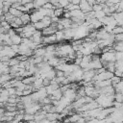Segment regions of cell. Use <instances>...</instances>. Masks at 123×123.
Returning <instances> with one entry per match:
<instances>
[{"mask_svg":"<svg viewBox=\"0 0 123 123\" xmlns=\"http://www.w3.org/2000/svg\"><path fill=\"white\" fill-rule=\"evenodd\" d=\"M100 60L101 61H105L107 62H114L115 58H114V51H107V52H103L100 54Z\"/></svg>","mask_w":123,"mask_h":123,"instance_id":"obj_1","label":"cell"},{"mask_svg":"<svg viewBox=\"0 0 123 123\" xmlns=\"http://www.w3.org/2000/svg\"><path fill=\"white\" fill-rule=\"evenodd\" d=\"M43 16H44V15H42L37 10H36V11H34L33 12L30 13V20H31L32 23H34V22H37V21L41 20Z\"/></svg>","mask_w":123,"mask_h":123,"instance_id":"obj_2","label":"cell"},{"mask_svg":"<svg viewBox=\"0 0 123 123\" xmlns=\"http://www.w3.org/2000/svg\"><path fill=\"white\" fill-rule=\"evenodd\" d=\"M79 8L80 10L83 12H90L92 11L91 9V6H89V4L87 3L86 0H80V3H79Z\"/></svg>","mask_w":123,"mask_h":123,"instance_id":"obj_3","label":"cell"},{"mask_svg":"<svg viewBox=\"0 0 123 123\" xmlns=\"http://www.w3.org/2000/svg\"><path fill=\"white\" fill-rule=\"evenodd\" d=\"M70 15L73 16V17H77L79 19H85V12H83L80 9H77V10H73L70 12Z\"/></svg>","mask_w":123,"mask_h":123,"instance_id":"obj_4","label":"cell"},{"mask_svg":"<svg viewBox=\"0 0 123 123\" xmlns=\"http://www.w3.org/2000/svg\"><path fill=\"white\" fill-rule=\"evenodd\" d=\"M55 36H56L57 42H64L65 39H64V34L62 30H57L55 33Z\"/></svg>","mask_w":123,"mask_h":123,"instance_id":"obj_5","label":"cell"},{"mask_svg":"<svg viewBox=\"0 0 123 123\" xmlns=\"http://www.w3.org/2000/svg\"><path fill=\"white\" fill-rule=\"evenodd\" d=\"M111 47L114 51H123V41H113Z\"/></svg>","mask_w":123,"mask_h":123,"instance_id":"obj_6","label":"cell"},{"mask_svg":"<svg viewBox=\"0 0 123 123\" xmlns=\"http://www.w3.org/2000/svg\"><path fill=\"white\" fill-rule=\"evenodd\" d=\"M9 12L10 13H12L13 16H15V17H20L21 15H22V12L21 11H19V10H17L16 8H12V7H10V9H9Z\"/></svg>","mask_w":123,"mask_h":123,"instance_id":"obj_7","label":"cell"},{"mask_svg":"<svg viewBox=\"0 0 123 123\" xmlns=\"http://www.w3.org/2000/svg\"><path fill=\"white\" fill-rule=\"evenodd\" d=\"M20 19H21L23 25H26V24L30 23L31 22V20H30V13L29 12H23L22 15L20 16Z\"/></svg>","mask_w":123,"mask_h":123,"instance_id":"obj_8","label":"cell"},{"mask_svg":"<svg viewBox=\"0 0 123 123\" xmlns=\"http://www.w3.org/2000/svg\"><path fill=\"white\" fill-rule=\"evenodd\" d=\"M11 37V40L12 42V44H20L21 43V37L18 35V34H14L12 36L10 37Z\"/></svg>","mask_w":123,"mask_h":123,"instance_id":"obj_9","label":"cell"},{"mask_svg":"<svg viewBox=\"0 0 123 123\" xmlns=\"http://www.w3.org/2000/svg\"><path fill=\"white\" fill-rule=\"evenodd\" d=\"M50 66H52V67H55L58 63H59V58L58 57H56V56H54V57H52V58H50L47 62H46Z\"/></svg>","mask_w":123,"mask_h":123,"instance_id":"obj_10","label":"cell"},{"mask_svg":"<svg viewBox=\"0 0 123 123\" xmlns=\"http://www.w3.org/2000/svg\"><path fill=\"white\" fill-rule=\"evenodd\" d=\"M35 79H36V76H35V75H31V76L24 77L21 81H22V83L25 84V85H30V84H32V83L35 81Z\"/></svg>","mask_w":123,"mask_h":123,"instance_id":"obj_11","label":"cell"},{"mask_svg":"<svg viewBox=\"0 0 123 123\" xmlns=\"http://www.w3.org/2000/svg\"><path fill=\"white\" fill-rule=\"evenodd\" d=\"M114 88V92H123V82L122 80L120 82H118L117 84H115L114 86H112Z\"/></svg>","mask_w":123,"mask_h":123,"instance_id":"obj_12","label":"cell"},{"mask_svg":"<svg viewBox=\"0 0 123 123\" xmlns=\"http://www.w3.org/2000/svg\"><path fill=\"white\" fill-rule=\"evenodd\" d=\"M33 25H34V27H35V29H36V30H39V31H41L43 28H45V27H46V26H45V24H44L41 20L37 21V22H34V23H33Z\"/></svg>","mask_w":123,"mask_h":123,"instance_id":"obj_13","label":"cell"},{"mask_svg":"<svg viewBox=\"0 0 123 123\" xmlns=\"http://www.w3.org/2000/svg\"><path fill=\"white\" fill-rule=\"evenodd\" d=\"M63 13V8H55L54 9V16H57L59 18H61L62 16Z\"/></svg>","mask_w":123,"mask_h":123,"instance_id":"obj_14","label":"cell"},{"mask_svg":"<svg viewBox=\"0 0 123 123\" xmlns=\"http://www.w3.org/2000/svg\"><path fill=\"white\" fill-rule=\"evenodd\" d=\"M22 121H34V114H32V113H27V112H25L24 114H23V119H22Z\"/></svg>","mask_w":123,"mask_h":123,"instance_id":"obj_15","label":"cell"},{"mask_svg":"<svg viewBox=\"0 0 123 123\" xmlns=\"http://www.w3.org/2000/svg\"><path fill=\"white\" fill-rule=\"evenodd\" d=\"M120 33H123V28L122 26H115L111 31V34L112 35H115V34H120Z\"/></svg>","mask_w":123,"mask_h":123,"instance_id":"obj_16","label":"cell"},{"mask_svg":"<svg viewBox=\"0 0 123 123\" xmlns=\"http://www.w3.org/2000/svg\"><path fill=\"white\" fill-rule=\"evenodd\" d=\"M122 80V77H118V76H115L113 75L111 78V86H114L115 84H117L118 82H120Z\"/></svg>","mask_w":123,"mask_h":123,"instance_id":"obj_17","label":"cell"},{"mask_svg":"<svg viewBox=\"0 0 123 123\" xmlns=\"http://www.w3.org/2000/svg\"><path fill=\"white\" fill-rule=\"evenodd\" d=\"M41 21L45 24V26H49V25L51 24V17L48 16V15H44V16L42 17Z\"/></svg>","mask_w":123,"mask_h":123,"instance_id":"obj_18","label":"cell"},{"mask_svg":"<svg viewBox=\"0 0 123 123\" xmlns=\"http://www.w3.org/2000/svg\"><path fill=\"white\" fill-rule=\"evenodd\" d=\"M105 15H106V14H105V12H103V10L98 11V12H94V17L97 18V19H100V18H102V17L105 16Z\"/></svg>","mask_w":123,"mask_h":123,"instance_id":"obj_19","label":"cell"},{"mask_svg":"<svg viewBox=\"0 0 123 123\" xmlns=\"http://www.w3.org/2000/svg\"><path fill=\"white\" fill-rule=\"evenodd\" d=\"M114 58L115 61L123 60V51H114Z\"/></svg>","mask_w":123,"mask_h":123,"instance_id":"obj_20","label":"cell"},{"mask_svg":"<svg viewBox=\"0 0 123 123\" xmlns=\"http://www.w3.org/2000/svg\"><path fill=\"white\" fill-rule=\"evenodd\" d=\"M113 40L114 41H123V33L113 35Z\"/></svg>","mask_w":123,"mask_h":123,"instance_id":"obj_21","label":"cell"},{"mask_svg":"<svg viewBox=\"0 0 123 123\" xmlns=\"http://www.w3.org/2000/svg\"><path fill=\"white\" fill-rule=\"evenodd\" d=\"M10 73V66H3L0 68V74H8Z\"/></svg>","mask_w":123,"mask_h":123,"instance_id":"obj_22","label":"cell"},{"mask_svg":"<svg viewBox=\"0 0 123 123\" xmlns=\"http://www.w3.org/2000/svg\"><path fill=\"white\" fill-rule=\"evenodd\" d=\"M58 3H59V5H60L61 8H64V7L67 6V4L69 3V1L68 0H58Z\"/></svg>","mask_w":123,"mask_h":123,"instance_id":"obj_23","label":"cell"},{"mask_svg":"<svg viewBox=\"0 0 123 123\" xmlns=\"http://www.w3.org/2000/svg\"><path fill=\"white\" fill-rule=\"evenodd\" d=\"M24 6H25V7H26V9L28 10V12H29L30 10L35 9V8H34V3H33V1H32V2H28V3L24 4Z\"/></svg>","mask_w":123,"mask_h":123,"instance_id":"obj_24","label":"cell"},{"mask_svg":"<svg viewBox=\"0 0 123 123\" xmlns=\"http://www.w3.org/2000/svg\"><path fill=\"white\" fill-rule=\"evenodd\" d=\"M42 8H44V9H55L54 6H53V4L50 3V2H46V3L42 6Z\"/></svg>","mask_w":123,"mask_h":123,"instance_id":"obj_25","label":"cell"},{"mask_svg":"<svg viewBox=\"0 0 123 123\" xmlns=\"http://www.w3.org/2000/svg\"><path fill=\"white\" fill-rule=\"evenodd\" d=\"M18 45H19V44H12L10 47H11V49H12L14 53L17 54V52H18Z\"/></svg>","mask_w":123,"mask_h":123,"instance_id":"obj_26","label":"cell"},{"mask_svg":"<svg viewBox=\"0 0 123 123\" xmlns=\"http://www.w3.org/2000/svg\"><path fill=\"white\" fill-rule=\"evenodd\" d=\"M9 9H10V6H5V5H3L1 10H2L3 13H5V12H9Z\"/></svg>","mask_w":123,"mask_h":123,"instance_id":"obj_27","label":"cell"},{"mask_svg":"<svg viewBox=\"0 0 123 123\" xmlns=\"http://www.w3.org/2000/svg\"><path fill=\"white\" fill-rule=\"evenodd\" d=\"M86 1H87V3L89 4V6H92V5H94L95 3H97L96 0H86Z\"/></svg>","mask_w":123,"mask_h":123,"instance_id":"obj_28","label":"cell"},{"mask_svg":"<svg viewBox=\"0 0 123 123\" xmlns=\"http://www.w3.org/2000/svg\"><path fill=\"white\" fill-rule=\"evenodd\" d=\"M70 3H72V4H75V5H79V3H80V0H70Z\"/></svg>","mask_w":123,"mask_h":123,"instance_id":"obj_29","label":"cell"},{"mask_svg":"<svg viewBox=\"0 0 123 123\" xmlns=\"http://www.w3.org/2000/svg\"><path fill=\"white\" fill-rule=\"evenodd\" d=\"M32 1H34V0H21V4L24 5V4H26L28 2H32Z\"/></svg>","mask_w":123,"mask_h":123,"instance_id":"obj_30","label":"cell"}]
</instances>
